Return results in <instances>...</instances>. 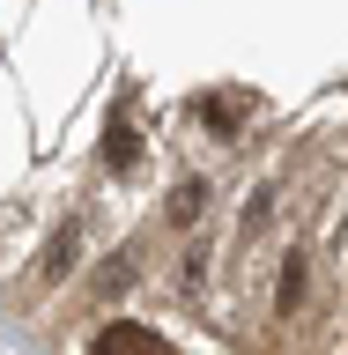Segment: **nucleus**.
<instances>
[{"mask_svg": "<svg viewBox=\"0 0 348 355\" xmlns=\"http://www.w3.org/2000/svg\"><path fill=\"white\" fill-rule=\"evenodd\" d=\"M74 252H82V237H74V230H60V237L44 244V259H38V288L67 282V266H74Z\"/></svg>", "mask_w": 348, "mask_h": 355, "instance_id": "3", "label": "nucleus"}, {"mask_svg": "<svg viewBox=\"0 0 348 355\" xmlns=\"http://www.w3.org/2000/svg\"><path fill=\"white\" fill-rule=\"evenodd\" d=\"M297 288H304V259H289V266H282V311H289V304H304Z\"/></svg>", "mask_w": 348, "mask_h": 355, "instance_id": "7", "label": "nucleus"}, {"mask_svg": "<svg viewBox=\"0 0 348 355\" xmlns=\"http://www.w3.org/2000/svg\"><path fill=\"white\" fill-rule=\"evenodd\" d=\"M104 163H111V171H133V163H141V133H133V119H111V126H104Z\"/></svg>", "mask_w": 348, "mask_h": 355, "instance_id": "2", "label": "nucleus"}, {"mask_svg": "<svg viewBox=\"0 0 348 355\" xmlns=\"http://www.w3.org/2000/svg\"><path fill=\"white\" fill-rule=\"evenodd\" d=\"M200 126H208V133H215V141H238V126H245V119H238V104H230V96H200Z\"/></svg>", "mask_w": 348, "mask_h": 355, "instance_id": "4", "label": "nucleus"}, {"mask_svg": "<svg viewBox=\"0 0 348 355\" xmlns=\"http://www.w3.org/2000/svg\"><path fill=\"white\" fill-rule=\"evenodd\" d=\"M200 207H208V185H200V178H193V185H178V193H171V222H193Z\"/></svg>", "mask_w": 348, "mask_h": 355, "instance_id": "5", "label": "nucleus"}, {"mask_svg": "<svg viewBox=\"0 0 348 355\" xmlns=\"http://www.w3.org/2000/svg\"><path fill=\"white\" fill-rule=\"evenodd\" d=\"M89 355H171V348H163V333L141 326V318H111V326L89 340Z\"/></svg>", "mask_w": 348, "mask_h": 355, "instance_id": "1", "label": "nucleus"}, {"mask_svg": "<svg viewBox=\"0 0 348 355\" xmlns=\"http://www.w3.org/2000/svg\"><path fill=\"white\" fill-rule=\"evenodd\" d=\"M267 215H274V185H260V193L245 200V237H260V230H267Z\"/></svg>", "mask_w": 348, "mask_h": 355, "instance_id": "6", "label": "nucleus"}]
</instances>
